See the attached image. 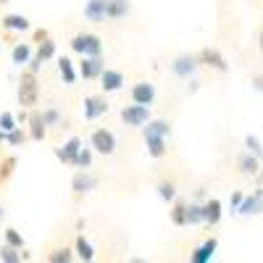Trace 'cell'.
Segmentation results:
<instances>
[{"label":"cell","mask_w":263,"mask_h":263,"mask_svg":"<svg viewBox=\"0 0 263 263\" xmlns=\"http://www.w3.org/2000/svg\"><path fill=\"white\" fill-rule=\"evenodd\" d=\"M40 100V84H37V74L24 71L18 79V105L21 108H34Z\"/></svg>","instance_id":"6da1fadb"},{"label":"cell","mask_w":263,"mask_h":263,"mask_svg":"<svg viewBox=\"0 0 263 263\" xmlns=\"http://www.w3.org/2000/svg\"><path fill=\"white\" fill-rule=\"evenodd\" d=\"M71 50L79 55H103V40L92 32H79L71 37Z\"/></svg>","instance_id":"7a4b0ae2"},{"label":"cell","mask_w":263,"mask_h":263,"mask_svg":"<svg viewBox=\"0 0 263 263\" xmlns=\"http://www.w3.org/2000/svg\"><path fill=\"white\" fill-rule=\"evenodd\" d=\"M90 147L92 153H100V156H114L116 153V135L111 129H95L90 135Z\"/></svg>","instance_id":"3957f363"},{"label":"cell","mask_w":263,"mask_h":263,"mask_svg":"<svg viewBox=\"0 0 263 263\" xmlns=\"http://www.w3.org/2000/svg\"><path fill=\"white\" fill-rule=\"evenodd\" d=\"M147 119H150V105L132 103V105H124V108H121V121H124L126 126H135V129H140Z\"/></svg>","instance_id":"277c9868"},{"label":"cell","mask_w":263,"mask_h":263,"mask_svg":"<svg viewBox=\"0 0 263 263\" xmlns=\"http://www.w3.org/2000/svg\"><path fill=\"white\" fill-rule=\"evenodd\" d=\"M82 114H84L87 121H95V119L105 116L108 114V100L103 95H87L84 103H82Z\"/></svg>","instance_id":"5b68a950"},{"label":"cell","mask_w":263,"mask_h":263,"mask_svg":"<svg viewBox=\"0 0 263 263\" xmlns=\"http://www.w3.org/2000/svg\"><path fill=\"white\" fill-rule=\"evenodd\" d=\"M197 66H200V63H197L195 55L182 53V55H177L171 61V71H174V77H179V79H190V77H195Z\"/></svg>","instance_id":"8992f818"},{"label":"cell","mask_w":263,"mask_h":263,"mask_svg":"<svg viewBox=\"0 0 263 263\" xmlns=\"http://www.w3.org/2000/svg\"><path fill=\"white\" fill-rule=\"evenodd\" d=\"M156 84L142 79L137 84H132V103H140V105H153L156 103Z\"/></svg>","instance_id":"52a82bcc"},{"label":"cell","mask_w":263,"mask_h":263,"mask_svg":"<svg viewBox=\"0 0 263 263\" xmlns=\"http://www.w3.org/2000/svg\"><path fill=\"white\" fill-rule=\"evenodd\" d=\"M105 69V61L103 55H82V63H79V77L82 79H98L100 71Z\"/></svg>","instance_id":"ba28073f"},{"label":"cell","mask_w":263,"mask_h":263,"mask_svg":"<svg viewBox=\"0 0 263 263\" xmlns=\"http://www.w3.org/2000/svg\"><path fill=\"white\" fill-rule=\"evenodd\" d=\"M260 203H263V192H260V184H258V190L253 195H242V200H239L234 216H258L260 213Z\"/></svg>","instance_id":"9c48e42d"},{"label":"cell","mask_w":263,"mask_h":263,"mask_svg":"<svg viewBox=\"0 0 263 263\" xmlns=\"http://www.w3.org/2000/svg\"><path fill=\"white\" fill-rule=\"evenodd\" d=\"M84 18L90 24H105L108 21V0H87Z\"/></svg>","instance_id":"30bf717a"},{"label":"cell","mask_w":263,"mask_h":263,"mask_svg":"<svg viewBox=\"0 0 263 263\" xmlns=\"http://www.w3.org/2000/svg\"><path fill=\"white\" fill-rule=\"evenodd\" d=\"M142 137H145V147H147V156L150 158H163L166 156V137H161V135H156V132H147V129H142Z\"/></svg>","instance_id":"8fae6325"},{"label":"cell","mask_w":263,"mask_h":263,"mask_svg":"<svg viewBox=\"0 0 263 263\" xmlns=\"http://www.w3.org/2000/svg\"><path fill=\"white\" fill-rule=\"evenodd\" d=\"M197 63H205V66H211V69H216V71H229L227 58L221 55V50H216V48H203L200 55H197Z\"/></svg>","instance_id":"7c38bea8"},{"label":"cell","mask_w":263,"mask_h":263,"mask_svg":"<svg viewBox=\"0 0 263 263\" xmlns=\"http://www.w3.org/2000/svg\"><path fill=\"white\" fill-rule=\"evenodd\" d=\"M216 250H218V239H216V237H208L203 245H197V248L192 250L190 263H211L213 255H216Z\"/></svg>","instance_id":"4fadbf2b"},{"label":"cell","mask_w":263,"mask_h":263,"mask_svg":"<svg viewBox=\"0 0 263 263\" xmlns=\"http://www.w3.org/2000/svg\"><path fill=\"white\" fill-rule=\"evenodd\" d=\"M98 177L95 174H90L87 168H82V171H77L74 174V179H71V190L77 192V195H84V192H92L95 187H98Z\"/></svg>","instance_id":"5bb4252c"},{"label":"cell","mask_w":263,"mask_h":263,"mask_svg":"<svg viewBox=\"0 0 263 263\" xmlns=\"http://www.w3.org/2000/svg\"><path fill=\"white\" fill-rule=\"evenodd\" d=\"M100 87H103V92H119L121 87H124V74L121 71H116V69H103L100 71Z\"/></svg>","instance_id":"9a60e30c"},{"label":"cell","mask_w":263,"mask_h":263,"mask_svg":"<svg viewBox=\"0 0 263 263\" xmlns=\"http://www.w3.org/2000/svg\"><path fill=\"white\" fill-rule=\"evenodd\" d=\"M0 27L8 29V32H29L32 29V21L21 13H6L0 18Z\"/></svg>","instance_id":"2e32d148"},{"label":"cell","mask_w":263,"mask_h":263,"mask_svg":"<svg viewBox=\"0 0 263 263\" xmlns=\"http://www.w3.org/2000/svg\"><path fill=\"white\" fill-rule=\"evenodd\" d=\"M82 147V140L79 137H69L58 150H55V156H58V161L61 163H66V166H71V161H74V156H77V150Z\"/></svg>","instance_id":"e0dca14e"},{"label":"cell","mask_w":263,"mask_h":263,"mask_svg":"<svg viewBox=\"0 0 263 263\" xmlns=\"http://www.w3.org/2000/svg\"><path fill=\"white\" fill-rule=\"evenodd\" d=\"M74 255L79 260H84V263L95 260V248H92V242L84 234H77V239H74Z\"/></svg>","instance_id":"ac0fdd59"},{"label":"cell","mask_w":263,"mask_h":263,"mask_svg":"<svg viewBox=\"0 0 263 263\" xmlns=\"http://www.w3.org/2000/svg\"><path fill=\"white\" fill-rule=\"evenodd\" d=\"M58 74H61V79H63V84L66 87H74L77 84V69H74V61L71 58H58Z\"/></svg>","instance_id":"d6986e66"},{"label":"cell","mask_w":263,"mask_h":263,"mask_svg":"<svg viewBox=\"0 0 263 263\" xmlns=\"http://www.w3.org/2000/svg\"><path fill=\"white\" fill-rule=\"evenodd\" d=\"M218 221H221V200H216V197H211V200L203 205V224L216 227Z\"/></svg>","instance_id":"ffe728a7"},{"label":"cell","mask_w":263,"mask_h":263,"mask_svg":"<svg viewBox=\"0 0 263 263\" xmlns=\"http://www.w3.org/2000/svg\"><path fill=\"white\" fill-rule=\"evenodd\" d=\"M27 121H29V137H32L34 142H42V140H45L48 126H45V121H42V116H40V114H29Z\"/></svg>","instance_id":"44dd1931"},{"label":"cell","mask_w":263,"mask_h":263,"mask_svg":"<svg viewBox=\"0 0 263 263\" xmlns=\"http://www.w3.org/2000/svg\"><path fill=\"white\" fill-rule=\"evenodd\" d=\"M32 58V45L29 42H16L13 45V50H11V61H13V66H27V61Z\"/></svg>","instance_id":"7402d4cb"},{"label":"cell","mask_w":263,"mask_h":263,"mask_svg":"<svg viewBox=\"0 0 263 263\" xmlns=\"http://www.w3.org/2000/svg\"><path fill=\"white\" fill-rule=\"evenodd\" d=\"M140 129L156 132V135H161V137H166V140L171 137V124H168L166 119H153V116H150V119H147V121H145V124H142Z\"/></svg>","instance_id":"603a6c76"},{"label":"cell","mask_w":263,"mask_h":263,"mask_svg":"<svg viewBox=\"0 0 263 263\" xmlns=\"http://www.w3.org/2000/svg\"><path fill=\"white\" fill-rule=\"evenodd\" d=\"M239 171L242 174H248V177H258V171H260V158L258 156H253V153H245L242 158H239Z\"/></svg>","instance_id":"cb8c5ba5"},{"label":"cell","mask_w":263,"mask_h":263,"mask_svg":"<svg viewBox=\"0 0 263 263\" xmlns=\"http://www.w3.org/2000/svg\"><path fill=\"white\" fill-rule=\"evenodd\" d=\"M129 16V3L126 0H108V21H119Z\"/></svg>","instance_id":"d4e9b609"},{"label":"cell","mask_w":263,"mask_h":263,"mask_svg":"<svg viewBox=\"0 0 263 263\" xmlns=\"http://www.w3.org/2000/svg\"><path fill=\"white\" fill-rule=\"evenodd\" d=\"M16 166H18V158H16V156H6L3 161H0V184L8 182V179L13 177Z\"/></svg>","instance_id":"484cf974"},{"label":"cell","mask_w":263,"mask_h":263,"mask_svg":"<svg viewBox=\"0 0 263 263\" xmlns=\"http://www.w3.org/2000/svg\"><path fill=\"white\" fill-rule=\"evenodd\" d=\"M156 192H158V197L163 203H174V200H177V184H174V182H158Z\"/></svg>","instance_id":"4316f807"},{"label":"cell","mask_w":263,"mask_h":263,"mask_svg":"<svg viewBox=\"0 0 263 263\" xmlns=\"http://www.w3.org/2000/svg\"><path fill=\"white\" fill-rule=\"evenodd\" d=\"M71 166L79 168V171H82V168H90V166H92V150H90V147H79L77 156H74V161H71Z\"/></svg>","instance_id":"83f0119b"},{"label":"cell","mask_w":263,"mask_h":263,"mask_svg":"<svg viewBox=\"0 0 263 263\" xmlns=\"http://www.w3.org/2000/svg\"><path fill=\"white\" fill-rule=\"evenodd\" d=\"M168 218L174 227H187V203H177L168 211Z\"/></svg>","instance_id":"f1b7e54d"},{"label":"cell","mask_w":263,"mask_h":263,"mask_svg":"<svg viewBox=\"0 0 263 263\" xmlns=\"http://www.w3.org/2000/svg\"><path fill=\"white\" fill-rule=\"evenodd\" d=\"M34 55H37L42 63H45V61H50V58H55V42L45 37V40H42L40 45H37V53H34Z\"/></svg>","instance_id":"f546056e"},{"label":"cell","mask_w":263,"mask_h":263,"mask_svg":"<svg viewBox=\"0 0 263 263\" xmlns=\"http://www.w3.org/2000/svg\"><path fill=\"white\" fill-rule=\"evenodd\" d=\"M203 224V205L200 203H187V227Z\"/></svg>","instance_id":"4dcf8cb0"},{"label":"cell","mask_w":263,"mask_h":263,"mask_svg":"<svg viewBox=\"0 0 263 263\" xmlns=\"http://www.w3.org/2000/svg\"><path fill=\"white\" fill-rule=\"evenodd\" d=\"M40 116H42V121H45V126H58V124H61V119H63V116H61V111H58L55 105L42 108V114H40Z\"/></svg>","instance_id":"1f68e13d"},{"label":"cell","mask_w":263,"mask_h":263,"mask_svg":"<svg viewBox=\"0 0 263 263\" xmlns=\"http://www.w3.org/2000/svg\"><path fill=\"white\" fill-rule=\"evenodd\" d=\"M48 260H50V263H71V260H74V250H69V248H55V250L48 255Z\"/></svg>","instance_id":"d6a6232c"},{"label":"cell","mask_w":263,"mask_h":263,"mask_svg":"<svg viewBox=\"0 0 263 263\" xmlns=\"http://www.w3.org/2000/svg\"><path fill=\"white\" fill-rule=\"evenodd\" d=\"M0 260L3 263H21V250L11 248V245H3L0 248Z\"/></svg>","instance_id":"836d02e7"},{"label":"cell","mask_w":263,"mask_h":263,"mask_svg":"<svg viewBox=\"0 0 263 263\" xmlns=\"http://www.w3.org/2000/svg\"><path fill=\"white\" fill-rule=\"evenodd\" d=\"M6 142L13 145V147H18V145H24V142H27V135L21 132V126H16V129L6 132Z\"/></svg>","instance_id":"e575fe53"},{"label":"cell","mask_w":263,"mask_h":263,"mask_svg":"<svg viewBox=\"0 0 263 263\" xmlns=\"http://www.w3.org/2000/svg\"><path fill=\"white\" fill-rule=\"evenodd\" d=\"M3 234H6V245H11V248H18V250H24V237H21L16 229H6Z\"/></svg>","instance_id":"d590c367"},{"label":"cell","mask_w":263,"mask_h":263,"mask_svg":"<svg viewBox=\"0 0 263 263\" xmlns=\"http://www.w3.org/2000/svg\"><path fill=\"white\" fill-rule=\"evenodd\" d=\"M16 126H18V121H16V116H13L11 111L0 114V129H3V132H11V129H16Z\"/></svg>","instance_id":"8d00e7d4"},{"label":"cell","mask_w":263,"mask_h":263,"mask_svg":"<svg viewBox=\"0 0 263 263\" xmlns=\"http://www.w3.org/2000/svg\"><path fill=\"white\" fill-rule=\"evenodd\" d=\"M245 147H248V153H253V156H258V158H260L263 147H260V140H258V137L248 135V137H245Z\"/></svg>","instance_id":"74e56055"},{"label":"cell","mask_w":263,"mask_h":263,"mask_svg":"<svg viewBox=\"0 0 263 263\" xmlns=\"http://www.w3.org/2000/svg\"><path fill=\"white\" fill-rule=\"evenodd\" d=\"M239 200H242V192H234V195L229 197V213H237V205H239Z\"/></svg>","instance_id":"f35d334b"},{"label":"cell","mask_w":263,"mask_h":263,"mask_svg":"<svg viewBox=\"0 0 263 263\" xmlns=\"http://www.w3.org/2000/svg\"><path fill=\"white\" fill-rule=\"evenodd\" d=\"M27 63H29V71H32V74H40V69H42V61H40L37 55H32Z\"/></svg>","instance_id":"ab89813d"},{"label":"cell","mask_w":263,"mask_h":263,"mask_svg":"<svg viewBox=\"0 0 263 263\" xmlns=\"http://www.w3.org/2000/svg\"><path fill=\"white\" fill-rule=\"evenodd\" d=\"M13 116H16V121H18V124H24L29 114H27V111H18V114H13Z\"/></svg>","instance_id":"60d3db41"},{"label":"cell","mask_w":263,"mask_h":263,"mask_svg":"<svg viewBox=\"0 0 263 263\" xmlns=\"http://www.w3.org/2000/svg\"><path fill=\"white\" fill-rule=\"evenodd\" d=\"M45 37H48V32H45V29H37V32H34V40H37V42H42Z\"/></svg>","instance_id":"b9f144b4"},{"label":"cell","mask_w":263,"mask_h":263,"mask_svg":"<svg viewBox=\"0 0 263 263\" xmlns=\"http://www.w3.org/2000/svg\"><path fill=\"white\" fill-rule=\"evenodd\" d=\"M253 87H255V92H260V77H255V79H253Z\"/></svg>","instance_id":"7bdbcfd3"},{"label":"cell","mask_w":263,"mask_h":263,"mask_svg":"<svg viewBox=\"0 0 263 263\" xmlns=\"http://www.w3.org/2000/svg\"><path fill=\"white\" fill-rule=\"evenodd\" d=\"M3 142H6V132H3V129H0V145H3Z\"/></svg>","instance_id":"ee69618b"},{"label":"cell","mask_w":263,"mask_h":263,"mask_svg":"<svg viewBox=\"0 0 263 263\" xmlns=\"http://www.w3.org/2000/svg\"><path fill=\"white\" fill-rule=\"evenodd\" d=\"M6 216V211H3V205H0V218H3Z\"/></svg>","instance_id":"f6af8a7d"},{"label":"cell","mask_w":263,"mask_h":263,"mask_svg":"<svg viewBox=\"0 0 263 263\" xmlns=\"http://www.w3.org/2000/svg\"><path fill=\"white\" fill-rule=\"evenodd\" d=\"M0 53H3V40H0Z\"/></svg>","instance_id":"bcb514c9"},{"label":"cell","mask_w":263,"mask_h":263,"mask_svg":"<svg viewBox=\"0 0 263 263\" xmlns=\"http://www.w3.org/2000/svg\"><path fill=\"white\" fill-rule=\"evenodd\" d=\"M0 3H11V0H0Z\"/></svg>","instance_id":"7dc6e473"}]
</instances>
